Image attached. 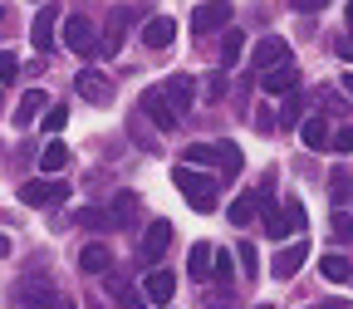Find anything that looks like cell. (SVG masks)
<instances>
[{
  "mask_svg": "<svg viewBox=\"0 0 353 309\" xmlns=\"http://www.w3.org/2000/svg\"><path fill=\"white\" fill-rule=\"evenodd\" d=\"M182 167H221L226 177H236V172L245 167V157H241L236 143H192V148L182 152Z\"/></svg>",
  "mask_w": 353,
  "mask_h": 309,
  "instance_id": "cell-1",
  "label": "cell"
},
{
  "mask_svg": "<svg viewBox=\"0 0 353 309\" xmlns=\"http://www.w3.org/2000/svg\"><path fill=\"white\" fill-rule=\"evenodd\" d=\"M176 187H182V197L192 201V211H211L221 187H216V177L196 172V167H176Z\"/></svg>",
  "mask_w": 353,
  "mask_h": 309,
  "instance_id": "cell-2",
  "label": "cell"
},
{
  "mask_svg": "<svg viewBox=\"0 0 353 309\" xmlns=\"http://www.w3.org/2000/svg\"><path fill=\"white\" fill-rule=\"evenodd\" d=\"M64 44H69L79 59L99 54V30H94V20H88V15H69V20H64Z\"/></svg>",
  "mask_w": 353,
  "mask_h": 309,
  "instance_id": "cell-3",
  "label": "cell"
},
{
  "mask_svg": "<svg viewBox=\"0 0 353 309\" xmlns=\"http://www.w3.org/2000/svg\"><path fill=\"white\" fill-rule=\"evenodd\" d=\"M54 299H59V290L44 280V275H25V280L15 285V304H20V309H50Z\"/></svg>",
  "mask_w": 353,
  "mask_h": 309,
  "instance_id": "cell-4",
  "label": "cell"
},
{
  "mask_svg": "<svg viewBox=\"0 0 353 309\" xmlns=\"http://www.w3.org/2000/svg\"><path fill=\"white\" fill-rule=\"evenodd\" d=\"M138 113H143V118H152V128H157V132H172V128H176V113H172V103H167V94H162V83H157V88H143Z\"/></svg>",
  "mask_w": 353,
  "mask_h": 309,
  "instance_id": "cell-5",
  "label": "cell"
},
{
  "mask_svg": "<svg viewBox=\"0 0 353 309\" xmlns=\"http://www.w3.org/2000/svg\"><path fill=\"white\" fill-rule=\"evenodd\" d=\"M294 59V50L280 39V34H265L260 44H255V54H250V69H260V74H270V69H280V64H290Z\"/></svg>",
  "mask_w": 353,
  "mask_h": 309,
  "instance_id": "cell-6",
  "label": "cell"
},
{
  "mask_svg": "<svg viewBox=\"0 0 353 309\" xmlns=\"http://www.w3.org/2000/svg\"><path fill=\"white\" fill-rule=\"evenodd\" d=\"M64 197H69V187L54 182V177H34V182L20 187V201H25V206H59Z\"/></svg>",
  "mask_w": 353,
  "mask_h": 309,
  "instance_id": "cell-7",
  "label": "cell"
},
{
  "mask_svg": "<svg viewBox=\"0 0 353 309\" xmlns=\"http://www.w3.org/2000/svg\"><path fill=\"white\" fill-rule=\"evenodd\" d=\"M167 246H172V226L167 221H152V226L143 231V241H138V265H157L167 255Z\"/></svg>",
  "mask_w": 353,
  "mask_h": 309,
  "instance_id": "cell-8",
  "label": "cell"
},
{
  "mask_svg": "<svg viewBox=\"0 0 353 309\" xmlns=\"http://www.w3.org/2000/svg\"><path fill=\"white\" fill-rule=\"evenodd\" d=\"M226 25H231V0H201L192 10V30H201V34L226 30Z\"/></svg>",
  "mask_w": 353,
  "mask_h": 309,
  "instance_id": "cell-9",
  "label": "cell"
},
{
  "mask_svg": "<svg viewBox=\"0 0 353 309\" xmlns=\"http://www.w3.org/2000/svg\"><path fill=\"white\" fill-rule=\"evenodd\" d=\"M54 25H59V10H54V6H39V15H34V25H30V44H34L39 54L54 50Z\"/></svg>",
  "mask_w": 353,
  "mask_h": 309,
  "instance_id": "cell-10",
  "label": "cell"
},
{
  "mask_svg": "<svg viewBox=\"0 0 353 309\" xmlns=\"http://www.w3.org/2000/svg\"><path fill=\"white\" fill-rule=\"evenodd\" d=\"M304 260H309V241L299 236L294 246H285V250H280V255L270 260V270H275V280H294V275H299V265H304Z\"/></svg>",
  "mask_w": 353,
  "mask_h": 309,
  "instance_id": "cell-11",
  "label": "cell"
},
{
  "mask_svg": "<svg viewBox=\"0 0 353 309\" xmlns=\"http://www.w3.org/2000/svg\"><path fill=\"white\" fill-rule=\"evenodd\" d=\"M128 25H132V10H128V6H118V10L108 15V25H103V44H99V50H103L108 59L123 50V39H128Z\"/></svg>",
  "mask_w": 353,
  "mask_h": 309,
  "instance_id": "cell-12",
  "label": "cell"
},
{
  "mask_svg": "<svg viewBox=\"0 0 353 309\" xmlns=\"http://www.w3.org/2000/svg\"><path fill=\"white\" fill-rule=\"evenodd\" d=\"M255 211H260V221H265V236L285 241V221H280V206H275V197H270V177H265V187L255 192Z\"/></svg>",
  "mask_w": 353,
  "mask_h": 309,
  "instance_id": "cell-13",
  "label": "cell"
},
{
  "mask_svg": "<svg viewBox=\"0 0 353 309\" xmlns=\"http://www.w3.org/2000/svg\"><path fill=\"white\" fill-rule=\"evenodd\" d=\"M260 88H265V94H294V88H299V69H294V59L280 64V69H270V74H260Z\"/></svg>",
  "mask_w": 353,
  "mask_h": 309,
  "instance_id": "cell-14",
  "label": "cell"
},
{
  "mask_svg": "<svg viewBox=\"0 0 353 309\" xmlns=\"http://www.w3.org/2000/svg\"><path fill=\"white\" fill-rule=\"evenodd\" d=\"M162 94H167V103H172V113L182 118L187 108H192V74H172L167 83H162Z\"/></svg>",
  "mask_w": 353,
  "mask_h": 309,
  "instance_id": "cell-15",
  "label": "cell"
},
{
  "mask_svg": "<svg viewBox=\"0 0 353 309\" xmlns=\"http://www.w3.org/2000/svg\"><path fill=\"white\" fill-rule=\"evenodd\" d=\"M44 108H50L44 88H30V94H20V103H15V128H30L34 118H44Z\"/></svg>",
  "mask_w": 353,
  "mask_h": 309,
  "instance_id": "cell-16",
  "label": "cell"
},
{
  "mask_svg": "<svg viewBox=\"0 0 353 309\" xmlns=\"http://www.w3.org/2000/svg\"><path fill=\"white\" fill-rule=\"evenodd\" d=\"M143 295H148L152 304H167V299L176 295V275H172V270H148V280H143Z\"/></svg>",
  "mask_w": 353,
  "mask_h": 309,
  "instance_id": "cell-17",
  "label": "cell"
},
{
  "mask_svg": "<svg viewBox=\"0 0 353 309\" xmlns=\"http://www.w3.org/2000/svg\"><path fill=\"white\" fill-rule=\"evenodd\" d=\"M172 39H176V20L152 15V20H148V30H143V44H148V50H167Z\"/></svg>",
  "mask_w": 353,
  "mask_h": 309,
  "instance_id": "cell-18",
  "label": "cell"
},
{
  "mask_svg": "<svg viewBox=\"0 0 353 309\" xmlns=\"http://www.w3.org/2000/svg\"><path fill=\"white\" fill-rule=\"evenodd\" d=\"M79 94H83L88 103H108V99H113V83H108L103 74H94V69H83V74H79Z\"/></svg>",
  "mask_w": 353,
  "mask_h": 309,
  "instance_id": "cell-19",
  "label": "cell"
},
{
  "mask_svg": "<svg viewBox=\"0 0 353 309\" xmlns=\"http://www.w3.org/2000/svg\"><path fill=\"white\" fill-rule=\"evenodd\" d=\"M79 265H83L88 275H108V270H113V250L94 241V246H83V250H79Z\"/></svg>",
  "mask_w": 353,
  "mask_h": 309,
  "instance_id": "cell-20",
  "label": "cell"
},
{
  "mask_svg": "<svg viewBox=\"0 0 353 309\" xmlns=\"http://www.w3.org/2000/svg\"><path fill=\"white\" fill-rule=\"evenodd\" d=\"M245 54V30H221V69H236Z\"/></svg>",
  "mask_w": 353,
  "mask_h": 309,
  "instance_id": "cell-21",
  "label": "cell"
},
{
  "mask_svg": "<svg viewBox=\"0 0 353 309\" xmlns=\"http://www.w3.org/2000/svg\"><path fill=\"white\" fill-rule=\"evenodd\" d=\"M138 197H132V192H118L113 197V206H108V221H113V226H132V221H138Z\"/></svg>",
  "mask_w": 353,
  "mask_h": 309,
  "instance_id": "cell-22",
  "label": "cell"
},
{
  "mask_svg": "<svg viewBox=\"0 0 353 309\" xmlns=\"http://www.w3.org/2000/svg\"><path fill=\"white\" fill-rule=\"evenodd\" d=\"M319 275H324L329 285H348V280H353V265H348L339 250H329V255L319 260Z\"/></svg>",
  "mask_w": 353,
  "mask_h": 309,
  "instance_id": "cell-23",
  "label": "cell"
},
{
  "mask_svg": "<svg viewBox=\"0 0 353 309\" xmlns=\"http://www.w3.org/2000/svg\"><path fill=\"white\" fill-rule=\"evenodd\" d=\"M299 138H304V148H314V152H324V148H329V123H324V118H304V128H299Z\"/></svg>",
  "mask_w": 353,
  "mask_h": 309,
  "instance_id": "cell-24",
  "label": "cell"
},
{
  "mask_svg": "<svg viewBox=\"0 0 353 309\" xmlns=\"http://www.w3.org/2000/svg\"><path fill=\"white\" fill-rule=\"evenodd\" d=\"M39 167H44V177H54V172H64V167H69V148H64V143L54 138L50 148L39 152Z\"/></svg>",
  "mask_w": 353,
  "mask_h": 309,
  "instance_id": "cell-25",
  "label": "cell"
},
{
  "mask_svg": "<svg viewBox=\"0 0 353 309\" xmlns=\"http://www.w3.org/2000/svg\"><path fill=\"white\" fill-rule=\"evenodd\" d=\"M348 197H353V177H348V172L339 167V172L329 177V201H334V206L343 211V206H348Z\"/></svg>",
  "mask_w": 353,
  "mask_h": 309,
  "instance_id": "cell-26",
  "label": "cell"
},
{
  "mask_svg": "<svg viewBox=\"0 0 353 309\" xmlns=\"http://www.w3.org/2000/svg\"><path fill=\"white\" fill-rule=\"evenodd\" d=\"M226 216H231V226H250V216H255V192L236 197V201L226 206Z\"/></svg>",
  "mask_w": 353,
  "mask_h": 309,
  "instance_id": "cell-27",
  "label": "cell"
},
{
  "mask_svg": "<svg viewBox=\"0 0 353 309\" xmlns=\"http://www.w3.org/2000/svg\"><path fill=\"white\" fill-rule=\"evenodd\" d=\"M280 221H285V236H290V231L299 236V231H304V221H309L304 201H294V197H290V201H285V211H280Z\"/></svg>",
  "mask_w": 353,
  "mask_h": 309,
  "instance_id": "cell-28",
  "label": "cell"
},
{
  "mask_svg": "<svg viewBox=\"0 0 353 309\" xmlns=\"http://www.w3.org/2000/svg\"><path fill=\"white\" fill-rule=\"evenodd\" d=\"M211 255H216V250H211L206 241L192 246V280H211Z\"/></svg>",
  "mask_w": 353,
  "mask_h": 309,
  "instance_id": "cell-29",
  "label": "cell"
},
{
  "mask_svg": "<svg viewBox=\"0 0 353 309\" xmlns=\"http://www.w3.org/2000/svg\"><path fill=\"white\" fill-rule=\"evenodd\" d=\"M74 226L99 231V226H113V221H108V211H99V206H79V211H74Z\"/></svg>",
  "mask_w": 353,
  "mask_h": 309,
  "instance_id": "cell-30",
  "label": "cell"
},
{
  "mask_svg": "<svg viewBox=\"0 0 353 309\" xmlns=\"http://www.w3.org/2000/svg\"><path fill=\"white\" fill-rule=\"evenodd\" d=\"M299 113H304V103H299V88H294V94H285V108H280V123H285V128H294V123H299Z\"/></svg>",
  "mask_w": 353,
  "mask_h": 309,
  "instance_id": "cell-31",
  "label": "cell"
},
{
  "mask_svg": "<svg viewBox=\"0 0 353 309\" xmlns=\"http://www.w3.org/2000/svg\"><path fill=\"white\" fill-rule=\"evenodd\" d=\"M39 123H44V132H64V123H69V108H64V103H59V108H44V118H39Z\"/></svg>",
  "mask_w": 353,
  "mask_h": 309,
  "instance_id": "cell-32",
  "label": "cell"
},
{
  "mask_svg": "<svg viewBox=\"0 0 353 309\" xmlns=\"http://www.w3.org/2000/svg\"><path fill=\"white\" fill-rule=\"evenodd\" d=\"M334 241H353V216L348 211H334Z\"/></svg>",
  "mask_w": 353,
  "mask_h": 309,
  "instance_id": "cell-33",
  "label": "cell"
},
{
  "mask_svg": "<svg viewBox=\"0 0 353 309\" xmlns=\"http://www.w3.org/2000/svg\"><path fill=\"white\" fill-rule=\"evenodd\" d=\"M15 74H20V54H10V50H6V54H0V83H10Z\"/></svg>",
  "mask_w": 353,
  "mask_h": 309,
  "instance_id": "cell-34",
  "label": "cell"
},
{
  "mask_svg": "<svg viewBox=\"0 0 353 309\" xmlns=\"http://www.w3.org/2000/svg\"><path fill=\"white\" fill-rule=\"evenodd\" d=\"M211 270H216V280H231V255L216 250V255H211Z\"/></svg>",
  "mask_w": 353,
  "mask_h": 309,
  "instance_id": "cell-35",
  "label": "cell"
},
{
  "mask_svg": "<svg viewBox=\"0 0 353 309\" xmlns=\"http://www.w3.org/2000/svg\"><path fill=\"white\" fill-rule=\"evenodd\" d=\"M334 152H353V128H339L334 132Z\"/></svg>",
  "mask_w": 353,
  "mask_h": 309,
  "instance_id": "cell-36",
  "label": "cell"
},
{
  "mask_svg": "<svg viewBox=\"0 0 353 309\" xmlns=\"http://www.w3.org/2000/svg\"><path fill=\"white\" fill-rule=\"evenodd\" d=\"M118 299H123V309H148V304H143V299H138V290H128V285H123V290H118Z\"/></svg>",
  "mask_w": 353,
  "mask_h": 309,
  "instance_id": "cell-37",
  "label": "cell"
},
{
  "mask_svg": "<svg viewBox=\"0 0 353 309\" xmlns=\"http://www.w3.org/2000/svg\"><path fill=\"white\" fill-rule=\"evenodd\" d=\"M324 6H329V0H294V10H299V15H319Z\"/></svg>",
  "mask_w": 353,
  "mask_h": 309,
  "instance_id": "cell-38",
  "label": "cell"
},
{
  "mask_svg": "<svg viewBox=\"0 0 353 309\" xmlns=\"http://www.w3.org/2000/svg\"><path fill=\"white\" fill-rule=\"evenodd\" d=\"M241 260H245V275H250V280H255V265H260V260H255V246H250V241H245V246H241Z\"/></svg>",
  "mask_w": 353,
  "mask_h": 309,
  "instance_id": "cell-39",
  "label": "cell"
},
{
  "mask_svg": "<svg viewBox=\"0 0 353 309\" xmlns=\"http://www.w3.org/2000/svg\"><path fill=\"white\" fill-rule=\"evenodd\" d=\"M221 94H226V79H221V74H216V79H211V83H206V99H211V103H216V99H221Z\"/></svg>",
  "mask_w": 353,
  "mask_h": 309,
  "instance_id": "cell-40",
  "label": "cell"
},
{
  "mask_svg": "<svg viewBox=\"0 0 353 309\" xmlns=\"http://www.w3.org/2000/svg\"><path fill=\"white\" fill-rule=\"evenodd\" d=\"M334 54H343V59H353V34H343V39H334Z\"/></svg>",
  "mask_w": 353,
  "mask_h": 309,
  "instance_id": "cell-41",
  "label": "cell"
},
{
  "mask_svg": "<svg viewBox=\"0 0 353 309\" xmlns=\"http://www.w3.org/2000/svg\"><path fill=\"white\" fill-rule=\"evenodd\" d=\"M339 83H343V94H348V99H353V74H343V79H339Z\"/></svg>",
  "mask_w": 353,
  "mask_h": 309,
  "instance_id": "cell-42",
  "label": "cell"
},
{
  "mask_svg": "<svg viewBox=\"0 0 353 309\" xmlns=\"http://www.w3.org/2000/svg\"><path fill=\"white\" fill-rule=\"evenodd\" d=\"M50 309H74V299H64V295H59V299H54Z\"/></svg>",
  "mask_w": 353,
  "mask_h": 309,
  "instance_id": "cell-43",
  "label": "cell"
},
{
  "mask_svg": "<svg viewBox=\"0 0 353 309\" xmlns=\"http://www.w3.org/2000/svg\"><path fill=\"white\" fill-rule=\"evenodd\" d=\"M0 255H10V236H0Z\"/></svg>",
  "mask_w": 353,
  "mask_h": 309,
  "instance_id": "cell-44",
  "label": "cell"
},
{
  "mask_svg": "<svg viewBox=\"0 0 353 309\" xmlns=\"http://www.w3.org/2000/svg\"><path fill=\"white\" fill-rule=\"evenodd\" d=\"M348 25H353V0H348Z\"/></svg>",
  "mask_w": 353,
  "mask_h": 309,
  "instance_id": "cell-45",
  "label": "cell"
},
{
  "mask_svg": "<svg viewBox=\"0 0 353 309\" xmlns=\"http://www.w3.org/2000/svg\"><path fill=\"white\" fill-rule=\"evenodd\" d=\"M211 309H231V304H211Z\"/></svg>",
  "mask_w": 353,
  "mask_h": 309,
  "instance_id": "cell-46",
  "label": "cell"
},
{
  "mask_svg": "<svg viewBox=\"0 0 353 309\" xmlns=\"http://www.w3.org/2000/svg\"><path fill=\"white\" fill-rule=\"evenodd\" d=\"M324 309H343V304H324Z\"/></svg>",
  "mask_w": 353,
  "mask_h": 309,
  "instance_id": "cell-47",
  "label": "cell"
},
{
  "mask_svg": "<svg viewBox=\"0 0 353 309\" xmlns=\"http://www.w3.org/2000/svg\"><path fill=\"white\" fill-rule=\"evenodd\" d=\"M255 309H270V304H255Z\"/></svg>",
  "mask_w": 353,
  "mask_h": 309,
  "instance_id": "cell-48",
  "label": "cell"
},
{
  "mask_svg": "<svg viewBox=\"0 0 353 309\" xmlns=\"http://www.w3.org/2000/svg\"><path fill=\"white\" fill-rule=\"evenodd\" d=\"M0 20H6V10H0Z\"/></svg>",
  "mask_w": 353,
  "mask_h": 309,
  "instance_id": "cell-49",
  "label": "cell"
}]
</instances>
